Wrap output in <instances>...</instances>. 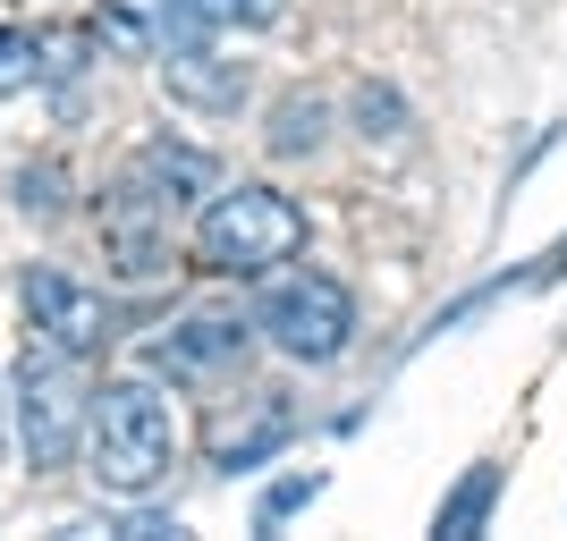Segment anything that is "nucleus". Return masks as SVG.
I'll list each match as a JSON object with an SVG mask.
<instances>
[{
	"label": "nucleus",
	"instance_id": "obj_1",
	"mask_svg": "<svg viewBox=\"0 0 567 541\" xmlns=\"http://www.w3.org/2000/svg\"><path fill=\"white\" fill-rule=\"evenodd\" d=\"M220 187V162L204 144H178V136H144L127 162L102 178L94 195V237H102V262L111 280L144 288L169 271V246H178V220Z\"/></svg>",
	"mask_w": 567,
	"mask_h": 541
},
{
	"label": "nucleus",
	"instance_id": "obj_2",
	"mask_svg": "<svg viewBox=\"0 0 567 541\" xmlns=\"http://www.w3.org/2000/svg\"><path fill=\"white\" fill-rule=\"evenodd\" d=\"M178 406L162 398V373H127L94 389V431H85V474H94L111 499H144L162 491L169 466H178Z\"/></svg>",
	"mask_w": 567,
	"mask_h": 541
},
{
	"label": "nucleus",
	"instance_id": "obj_3",
	"mask_svg": "<svg viewBox=\"0 0 567 541\" xmlns=\"http://www.w3.org/2000/svg\"><path fill=\"white\" fill-rule=\"evenodd\" d=\"M297 246H306V212H297V195L262 187V178L213 187L204 204H195L187 254H195V271H213V280H271L280 262H297Z\"/></svg>",
	"mask_w": 567,
	"mask_h": 541
},
{
	"label": "nucleus",
	"instance_id": "obj_4",
	"mask_svg": "<svg viewBox=\"0 0 567 541\" xmlns=\"http://www.w3.org/2000/svg\"><path fill=\"white\" fill-rule=\"evenodd\" d=\"M85 355L51 347V339H25L18 373H9V424L34 474H69L85 457V431H94V389L76 373Z\"/></svg>",
	"mask_w": 567,
	"mask_h": 541
},
{
	"label": "nucleus",
	"instance_id": "obj_5",
	"mask_svg": "<svg viewBox=\"0 0 567 541\" xmlns=\"http://www.w3.org/2000/svg\"><path fill=\"white\" fill-rule=\"evenodd\" d=\"M255 339L271 355H288V364H306V373L339 364V355L355 347L348 280H331V271H288V280H271V288H262V305H255Z\"/></svg>",
	"mask_w": 567,
	"mask_h": 541
},
{
	"label": "nucleus",
	"instance_id": "obj_6",
	"mask_svg": "<svg viewBox=\"0 0 567 541\" xmlns=\"http://www.w3.org/2000/svg\"><path fill=\"white\" fill-rule=\"evenodd\" d=\"M18 305H25V330H34V339H51V347H69V355H102L118 339V305L94 280L60 271V262H25Z\"/></svg>",
	"mask_w": 567,
	"mask_h": 541
},
{
	"label": "nucleus",
	"instance_id": "obj_7",
	"mask_svg": "<svg viewBox=\"0 0 567 541\" xmlns=\"http://www.w3.org/2000/svg\"><path fill=\"white\" fill-rule=\"evenodd\" d=\"M255 347V313H187V322H162L144 339V373L162 381H220L246 364Z\"/></svg>",
	"mask_w": 567,
	"mask_h": 541
},
{
	"label": "nucleus",
	"instance_id": "obj_8",
	"mask_svg": "<svg viewBox=\"0 0 567 541\" xmlns=\"http://www.w3.org/2000/svg\"><path fill=\"white\" fill-rule=\"evenodd\" d=\"M162 85H169V102H187V111H204V118H237L246 94H255V85H246V60H220L213 34H169Z\"/></svg>",
	"mask_w": 567,
	"mask_h": 541
},
{
	"label": "nucleus",
	"instance_id": "obj_9",
	"mask_svg": "<svg viewBox=\"0 0 567 541\" xmlns=\"http://www.w3.org/2000/svg\"><path fill=\"white\" fill-rule=\"evenodd\" d=\"M297 431V415H288V398L280 389H255V398H237V415H220L213 424V466H262L271 448Z\"/></svg>",
	"mask_w": 567,
	"mask_h": 541
},
{
	"label": "nucleus",
	"instance_id": "obj_10",
	"mask_svg": "<svg viewBox=\"0 0 567 541\" xmlns=\"http://www.w3.org/2000/svg\"><path fill=\"white\" fill-rule=\"evenodd\" d=\"M169 34H262L288 18V0H153Z\"/></svg>",
	"mask_w": 567,
	"mask_h": 541
},
{
	"label": "nucleus",
	"instance_id": "obj_11",
	"mask_svg": "<svg viewBox=\"0 0 567 541\" xmlns=\"http://www.w3.org/2000/svg\"><path fill=\"white\" fill-rule=\"evenodd\" d=\"M262 144H271L280 162H313V153L331 144V102H322V94H280V111H271V127H262Z\"/></svg>",
	"mask_w": 567,
	"mask_h": 541
},
{
	"label": "nucleus",
	"instance_id": "obj_12",
	"mask_svg": "<svg viewBox=\"0 0 567 541\" xmlns=\"http://www.w3.org/2000/svg\"><path fill=\"white\" fill-rule=\"evenodd\" d=\"M9 204H18L25 220H60V212H69V169H60V162L9 169Z\"/></svg>",
	"mask_w": 567,
	"mask_h": 541
},
{
	"label": "nucleus",
	"instance_id": "obj_13",
	"mask_svg": "<svg viewBox=\"0 0 567 541\" xmlns=\"http://www.w3.org/2000/svg\"><path fill=\"white\" fill-rule=\"evenodd\" d=\"M492 499H499V466H474L466 482H457V499L432 517V533H474V524L492 517Z\"/></svg>",
	"mask_w": 567,
	"mask_h": 541
},
{
	"label": "nucleus",
	"instance_id": "obj_14",
	"mask_svg": "<svg viewBox=\"0 0 567 541\" xmlns=\"http://www.w3.org/2000/svg\"><path fill=\"white\" fill-rule=\"evenodd\" d=\"M355 118H364L355 136H399V94H390V85H364V94H355Z\"/></svg>",
	"mask_w": 567,
	"mask_h": 541
},
{
	"label": "nucleus",
	"instance_id": "obj_15",
	"mask_svg": "<svg viewBox=\"0 0 567 541\" xmlns=\"http://www.w3.org/2000/svg\"><path fill=\"white\" fill-rule=\"evenodd\" d=\"M313 491H322V474H288L280 491H271V499H262V508H255V524H262V533H271V524H280V517H288V508H306V499H313Z\"/></svg>",
	"mask_w": 567,
	"mask_h": 541
},
{
	"label": "nucleus",
	"instance_id": "obj_16",
	"mask_svg": "<svg viewBox=\"0 0 567 541\" xmlns=\"http://www.w3.org/2000/svg\"><path fill=\"white\" fill-rule=\"evenodd\" d=\"M9 43H18V34H0V51H9Z\"/></svg>",
	"mask_w": 567,
	"mask_h": 541
}]
</instances>
